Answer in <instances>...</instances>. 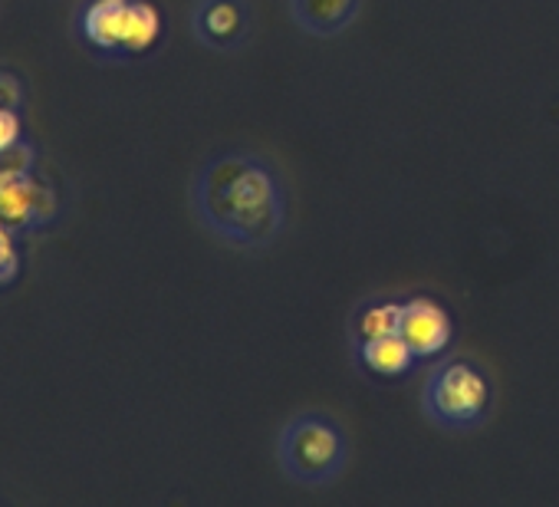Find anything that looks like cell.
<instances>
[{"instance_id":"1","label":"cell","mask_w":559,"mask_h":507,"mask_svg":"<svg viewBox=\"0 0 559 507\" xmlns=\"http://www.w3.org/2000/svg\"><path fill=\"white\" fill-rule=\"evenodd\" d=\"M198 221L237 250H266L287 227V185L273 162L253 152L211 155L191 185Z\"/></svg>"},{"instance_id":"2","label":"cell","mask_w":559,"mask_h":507,"mask_svg":"<svg viewBox=\"0 0 559 507\" xmlns=\"http://www.w3.org/2000/svg\"><path fill=\"white\" fill-rule=\"evenodd\" d=\"M80 44L106 60L148 54L162 37V14L152 0H83L73 17Z\"/></svg>"},{"instance_id":"3","label":"cell","mask_w":559,"mask_h":507,"mask_svg":"<svg viewBox=\"0 0 559 507\" xmlns=\"http://www.w3.org/2000/svg\"><path fill=\"white\" fill-rule=\"evenodd\" d=\"M276 461L290 481L304 487H326L349 464V438L333 415L300 412L280 428Z\"/></svg>"},{"instance_id":"4","label":"cell","mask_w":559,"mask_h":507,"mask_svg":"<svg viewBox=\"0 0 559 507\" xmlns=\"http://www.w3.org/2000/svg\"><path fill=\"white\" fill-rule=\"evenodd\" d=\"M421 405L435 425L461 432V428L484 422L490 409V382L474 363L454 359L431 373Z\"/></svg>"},{"instance_id":"5","label":"cell","mask_w":559,"mask_h":507,"mask_svg":"<svg viewBox=\"0 0 559 507\" xmlns=\"http://www.w3.org/2000/svg\"><path fill=\"white\" fill-rule=\"evenodd\" d=\"M57 217V191L40 168L0 172V224L24 237L44 231Z\"/></svg>"},{"instance_id":"6","label":"cell","mask_w":559,"mask_h":507,"mask_svg":"<svg viewBox=\"0 0 559 507\" xmlns=\"http://www.w3.org/2000/svg\"><path fill=\"white\" fill-rule=\"evenodd\" d=\"M191 31L198 44L217 54H230L243 47L250 34V8L247 0H194Z\"/></svg>"},{"instance_id":"7","label":"cell","mask_w":559,"mask_h":507,"mask_svg":"<svg viewBox=\"0 0 559 507\" xmlns=\"http://www.w3.org/2000/svg\"><path fill=\"white\" fill-rule=\"evenodd\" d=\"M399 337L408 343L415 359H435L451 346L454 323H451L448 310L441 304H435L431 297H412V300H402Z\"/></svg>"},{"instance_id":"8","label":"cell","mask_w":559,"mask_h":507,"mask_svg":"<svg viewBox=\"0 0 559 507\" xmlns=\"http://www.w3.org/2000/svg\"><path fill=\"white\" fill-rule=\"evenodd\" d=\"M362 0H290L294 24L310 37H340L356 24Z\"/></svg>"},{"instance_id":"9","label":"cell","mask_w":559,"mask_h":507,"mask_svg":"<svg viewBox=\"0 0 559 507\" xmlns=\"http://www.w3.org/2000/svg\"><path fill=\"white\" fill-rule=\"evenodd\" d=\"M359 363L382 379H399L405 376L418 359L408 350V343L392 333V337H376V340H359Z\"/></svg>"},{"instance_id":"10","label":"cell","mask_w":559,"mask_h":507,"mask_svg":"<svg viewBox=\"0 0 559 507\" xmlns=\"http://www.w3.org/2000/svg\"><path fill=\"white\" fill-rule=\"evenodd\" d=\"M402 327V304L399 300H379V304H369L359 320H356V330H359V340H376V337H392L399 333Z\"/></svg>"},{"instance_id":"11","label":"cell","mask_w":559,"mask_h":507,"mask_svg":"<svg viewBox=\"0 0 559 507\" xmlns=\"http://www.w3.org/2000/svg\"><path fill=\"white\" fill-rule=\"evenodd\" d=\"M17 234H11L4 224H0V287H11L21 274V247H17Z\"/></svg>"},{"instance_id":"12","label":"cell","mask_w":559,"mask_h":507,"mask_svg":"<svg viewBox=\"0 0 559 507\" xmlns=\"http://www.w3.org/2000/svg\"><path fill=\"white\" fill-rule=\"evenodd\" d=\"M24 139H27V132H24V109L0 106V152L14 149Z\"/></svg>"},{"instance_id":"13","label":"cell","mask_w":559,"mask_h":507,"mask_svg":"<svg viewBox=\"0 0 559 507\" xmlns=\"http://www.w3.org/2000/svg\"><path fill=\"white\" fill-rule=\"evenodd\" d=\"M0 106L24 109V83L11 70H0Z\"/></svg>"}]
</instances>
